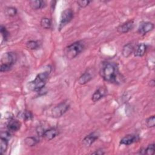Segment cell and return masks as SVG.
Listing matches in <instances>:
<instances>
[{
    "mask_svg": "<svg viewBox=\"0 0 155 155\" xmlns=\"http://www.w3.org/2000/svg\"><path fill=\"white\" fill-rule=\"evenodd\" d=\"M30 6L33 10H39L44 8L45 6V2L44 1L41 0H32L29 2Z\"/></svg>",
    "mask_w": 155,
    "mask_h": 155,
    "instance_id": "e0dca14e",
    "label": "cell"
},
{
    "mask_svg": "<svg viewBox=\"0 0 155 155\" xmlns=\"http://www.w3.org/2000/svg\"><path fill=\"white\" fill-rule=\"evenodd\" d=\"M0 31H1V33L2 37L3 38V40L4 41H7L8 40V38H9L10 33L7 30V28L4 26H3V25H1Z\"/></svg>",
    "mask_w": 155,
    "mask_h": 155,
    "instance_id": "603a6c76",
    "label": "cell"
},
{
    "mask_svg": "<svg viewBox=\"0 0 155 155\" xmlns=\"http://www.w3.org/2000/svg\"><path fill=\"white\" fill-rule=\"evenodd\" d=\"M73 18V12L71 8H67L64 10L61 15L58 29L61 30L65 25H67Z\"/></svg>",
    "mask_w": 155,
    "mask_h": 155,
    "instance_id": "5b68a950",
    "label": "cell"
},
{
    "mask_svg": "<svg viewBox=\"0 0 155 155\" xmlns=\"http://www.w3.org/2000/svg\"><path fill=\"white\" fill-rule=\"evenodd\" d=\"M85 44L83 41H78L74 42L66 47L64 49V54L65 56L70 59L76 58L84 49Z\"/></svg>",
    "mask_w": 155,
    "mask_h": 155,
    "instance_id": "3957f363",
    "label": "cell"
},
{
    "mask_svg": "<svg viewBox=\"0 0 155 155\" xmlns=\"http://www.w3.org/2000/svg\"><path fill=\"white\" fill-rule=\"evenodd\" d=\"M4 13L6 16L12 17L16 15L17 9L13 7H7L4 9Z\"/></svg>",
    "mask_w": 155,
    "mask_h": 155,
    "instance_id": "44dd1931",
    "label": "cell"
},
{
    "mask_svg": "<svg viewBox=\"0 0 155 155\" xmlns=\"http://www.w3.org/2000/svg\"><path fill=\"white\" fill-rule=\"evenodd\" d=\"M59 134L58 130L55 128H50L43 131L42 136L47 140H50L56 137Z\"/></svg>",
    "mask_w": 155,
    "mask_h": 155,
    "instance_id": "30bf717a",
    "label": "cell"
},
{
    "mask_svg": "<svg viewBox=\"0 0 155 155\" xmlns=\"http://www.w3.org/2000/svg\"><path fill=\"white\" fill-rule=\"evenodd\" d=\"M92 154H97V155H102V154H104L105 153L103 151V150H96L94 152H93Z\"/></svg>",
    "mask_w": 155,
    "mask_h": 155,
    "instance_id": "f1b7e54d",
    "label": "cell"
},
{
    "mask_svg": "<svg viewBox=\"0 0 155 155\" xmlns=\"http://www.w3.org/2000/svg\"><path fill=\"white\" fill-rule=\"evenodd\" d=\"M21 116L25 120H31L33 118V114L30 111H25L22 113Z\"/></svg>",
    "mask_w": 155,
    "mask_h": 155,
    "instance_id": "484cf974",
    "label": "cell"
},
{
    "mask_svg": "<svg viewBox=\"0 0 155 155\" xmlns=\"http://www.w3.org/2000/svg\"><path fill=\"white\" fill-rule=\"evenodd\" d=\"M146 50L147 45L144 43H139L134 47L133 53L136 57H142L145 54Z\"/></svg>",
    "mask_w": 155,
    "mask_h": 155,
    "instance_id": "9a60e30c",
    "label": "cell"
},
{
    "mask_svg": "<svg viewBox=\"0 0 155 155\" xmlns=\"http://www.w3.org/2000/svg\"><path fill=\"white\" fill-rule=\"evenodd\" d=\"M93 74L94 73H93V71H91L90 70L86 71L79 78L78 82L81 85H84L88 83L93 79V77L94 76Z\"/></svg>",
    "mask_w": 155,
    "mask_h": 155,
    "instance_id": "4fadbf2b",
    "label": "cell"
},
{
    "mask_svg": "<svg viewBox=\"0 0 155 155\" xmlns=\"http://www.w3.org/2000/svg\"><path fill=\"white\" fill-rule=\"evenodd\" d=\"M10 131H4V132H1V137H4L5 138L8 140L10 139Z\"/></svg>",
    "mask_w": 155,
    "mask_h": 155,
    "instance_id": "83f0119b",
    "label": "cell"
},
{
    "mask_svg": "<svg viewBox=\"0 0 155 155\" xmlns=\"http://www.w3.org/2000/svg\"><path fill=\"white\" fill-rule=\"evenodd\" d=\"M134 25L133 20H129L119 25L117 27V31L120 33H126L131 30Z\"/></svg>",
    "mask_w": 155,
    "mask_h": 155,
    "instance_id": "9c48e42d",
    "label": "cell"
},
{
    "mask_svg": "<svg viewBox=\"0 0 155 155\" xmlns=\"http://www.w3.org/2000/svg\"><path fill=\"white\" fill-rule=\"evenodd\" d=\"M99 136V133L96 131L91 133L90 134L87 135L83 139L84 144L87 147H90L98 139Z\"/></svg>",
    "mask_w": 155,
    "mask_h": 155,
    "instance_id": "7c38bea8",
    "label": "cell"
},
{
    "mask_svg": "<svg viewBox=\"0 0 155 155\" xmlns=\"http://www.w3.org/2000/svg\"><path fill=\"white\" fill-rule=\"evenodd\" d=\"M154 153V143L150 144L147 148L144 149V154L148 155H153Z\"/></svg>",
    "mask_w": 155,
    "mask_h": 155,
    "instance_id": "cb8c5ba5",
    "label": "cell"
},
{
    "mask_svg": "<svg viewBox=\"0 0 155 155\" xmlns=\"http://www.w3.org/2000/svg\"><path fill=\"white\" fill-rule=\"evenodd\" d=\"M154 25L151 22L142 21L139 25L137 32L140 35H145L154 29Z\"/></svg>",
    "mask_w": 155,
    "mask_h": 155,
    "instance_id": "52a82bcc",
    "label": "cell"
},
{
    "mask_svg": "<svg viewBox=\"0 0 155 155\" xmlns=\"http://www.w3.org/2000/svg\"><path fill=\"white\" fill-rule=\"evenodd\" d=\"M24 142H25V143L28 147H33V146H35L36 144H37L39 140L35 137L30 136V137H26L24 140Z\"/></svg>",
    "mask_w": 155,
    "mask_h": 155,
    "instance_id": "ffe728a7",
    "label": "cell"
},
{
    "mask_svg": "<svg viewBox=\"0 0 155 155\" xmlns=\"http://www.w3.org/2000/svg\"><path fill=\"white\" fill-rule=\"evenodd\" d=\"M21 126V122L14 119H10L7 124V128L10 132H15L18 131Z\"/></svg>",
    "mask_w": 155,
    "mask_h": 155,
    "instance_id": "5bb4252c",
    "label": "cell"
},
{
    "mask_svg": "<svg viewBox=\"0 0 155 155\" xmlns=\"http://www.w3.org/2000/svg\"><path fill=\"white\" fill-rule=\"evenodd\" d=\"M138 140H139L138 136L133 134H130L126 135L123 138H122L120 140L119 143L124 145H129L130 144H132L137 142Z\"/></svg>",
    "mask_w": 155,
    "mask_h": 155,
    "instance_id": "8fae6325",
    "label": "cell"
},
{
    "mask_svg": "<svg viewBox=\"0 0 155 155\" xmlns=\"http://www.w3.org/2000/svg\"><path fill=\"white\" fill-rule=\"evenodd\" d=\"M70 104L67 102H62L54 107L51 110V116L53 117L58 118L64 114L69 109Z\"/></svg>",
    "mask_w": 155,
    "mask_h": 155,
    "instance_id": "8992f818",
    "label": "cell"
},
{
    "mask_svg": "<svg viewBox=\"0 0 155 155\" xmlns=\"http://www.w3.org/2000/svg\"><path fill=\"white\" fill-rule=\"evenodd\" d=\"M146 124L148 127L149 128H153L155 126V118L154 116H151L149 117L146 120Z\"/></svg>",
    "mask_w": 155,
    "mask_h": 155,
    "instance_id": "d4e9b609",
    "label": "cell"
},
{
    "mask_svg": "<svg viewBox=\"0 0 155 155\" xmlns=\"http://www.w3.org/2000/svg\"><path fill=\"white\" fill-rule=\"evenodd\" d=\"M48 75L49 72L48 71L39 73L34 80L27 83V88L31 91L39 92L45 87L48 78Z\"/></svg>",
    "mask_w": 155,
    "mask_h": 155,
    "instance_id": "7a4b0ae2",
    "label": "cell"
},
{
    "mask_svg": "<svg viewBox=\"0 0 155 155\" xmlns=\"http://www.w3.org/2000/svg\"><path fill=\"white\" fill-rule=\"evenodd\" d=\"M8 140L4 138V137H1V142H0V145H1V149H0V153L1 154H3L5 153L7 150L8 148Z\"/></svg>",
    "mask_w": 155,
    "mask_h": 155,
    "instance_id": "ac0fdd59",
    "label": "cell"
},
{
    "mask_svg": "<svg viewBox=\"0 0 155 155\" xmlns=\"http://www.w3.org/2000/svg\"><path fill=\"white\" fill-rule=\"evenodd\" d=\"M77 4H78V5L81 7V8H85L88 5V4L91 2L90 1H88V0H79L77 1Z\"/></svg>",
    "mask_w": 155,
    "mask_h": 155,
    "instance_id": "4316f807",
    "label": "cell"
},
{
    "mask_svg": "<svg viewBox=\"0 0 155 155\" xmlns=\"http://www.w3.org/2000/svg\"><path fill=\"white\" fill-rule=\"evenodd\" d=\"M134 46L132 43H128L125 44L122 50V54L124 57L128 58L129 57L134 51Z\"/></svg>",
    "mask_w": 155,
    "mask_h": 155,
    "instance_id": "2e32d148",
    "label": "cell"
},
{
    "mask_svg": "<svg viewBox=\"0 0 155 155\" xmlns=\"http://www.w3.org/2000/svg\"><path fill=\"white\" fill-rule=\"evenodd\" d=\"M99 74L104 81L114 84H120L124 79L119 71L117 65L110 61H104L101 63Z\"/></svg>",
    "mask_w": 155,
    "mask_h": 155,
    "instance_id": "6da1fadb",
    "label": "cell"
},
{
    "mask_svg": "<svg viewBox=\"0 0 155 155\" xmlns=\"http://www.w3.org/2000/svg\"><path fill=\"white\" fill-rule=\"evenodd\" d=\"M26 47L27 48L30 49V50H36L39 47V43L36 41H28V42H27L26 43Z\"/></svg>",
    "mask_w": 155,
    "mask_h": 155,
    "instance_id": "7402d4cb",
    "label": "cell"
},
{
    "mask_svg": "<svg viewBox=\"0 0 155 155\" xmlns=\"http://www.w3.org/2000/svg\"><path fill=\"white\" fill-rule=\"evenodd\" d=\"M17 59L16 54L13 52H7L3 54L1 58V72H5L10 70Z\"/></svg>",
    "mask_w": 155,
    "mask_h": 155,
    "instance_id": "277c9868",
    "label": "cell"
},
{
    "mask_svg": "<svg viewBox=\"0 0 155 155\" xmlns=\"http://www.w3.org/2000/svg\"><path fill=\"white\" fill-rule=\"evenodd\" d=\"M107 93V89L104 87H99L96 91L94 92L91 96V100L94 102H96L104 97Z\"/></svg>",
    "mask_w": 155,
    "mask_h": 155,
    "instance_id": "ba28073f",
    "label": "cell"
},
{
    "mask_svg": "<svg viewBox=\"0 0 155 155\" xmlns=\"http://www.w3.org/2000/svg\"><path fill=\"white\" fill-rule=\"evenodd\" d=\"M41 26L45 29H49L51 26V20L48 18H43L40 21Z\"/></svg>",
    "mask_w": 155,
    "mask_h": 155,
    "instance_id": "d6986e66",
    "label": "cell"
}]
</instances>
